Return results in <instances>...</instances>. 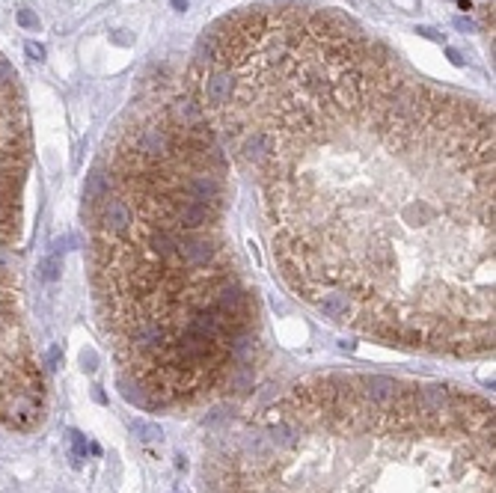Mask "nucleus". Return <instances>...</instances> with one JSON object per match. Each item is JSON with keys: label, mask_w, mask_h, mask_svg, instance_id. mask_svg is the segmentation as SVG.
Instances as JSON below:
<instances>
[{"label": "nucleus", "mask_w": 496, "mask_h": 493, "mask_svg": "<svg viewBox=\"0 0 496 493\" xmlns=\"http://www.w3.org/2000/svg\"><path fill=\"white\" fill-rule=\"evenodd\" d=\"M360 389H363V398L372 401L374 407H386L390 401L399 398L404 383L392 380V378H383V374H372V378H360Z\"/></svg>", "instance_id": "obj_2"}, {"label": "nucleus", "mask_w": 496, "mask_h": 493, "mask_svg": "<svg viewBox=\"0 0 496 493\" xmlns=\"http://www.w3.org/2000/svg\"><path fill=\"white\" fill-rule=\"evenodd\" d=\"M107 193H111V175H107L104 170H93L86 175V200L98 205Z\"/></svg>", "instance_id": "obj_3"}, {"label": "nucleus", "mask_w": 496, "mask_h": 493, "mask_svg": "<svg viewBox=\"0 0 496 493\" xmlns=\"http://www.w3.org/2000/svg\"><path fill=\"white\" fill-rule=\"evenodd\" d=\"M24 51H27L30 60H36V63H42V60H45V48H42V45H36V42H27V45H24Z\"/></svg>", "instance_id": "obj_8"}, {"label": "nucleus", "mask_w": 496, "mask_h": 493, "mask_svg": "<svg viewBox=\"0 0 496 493\" xmlns=\"http://www.w3.org/2000/svg\"><path fill=\"white\" fill-rule=\"evenodd\" d=\"M81 360H84V369H86V371H95V354H93V351H84Z\"/></svg>", "instance_id": "obj_11"}, {"label": "nucleus", "mask_w": 496, "mask_h": 493, "mask_svg": "<svg viewBox=\"0 0 496 493\" xmlns=\"http://www.w3.org/2000/svg\"><path fill=\"white\" fill-rule=\"evenodd\" d=\"M12 81H15V72H12V66H9L6 60H0V93H3V90H9V86H12Z\"/></svg>", "instance_id": "obj_7"}, {"label": "nucleus", "mask_w": 496, "mask_h": 493, "mask_svg": "<svg viewBox=\"0 0 496 493\" xmlns=\"http://www.w3.org/2000/svg\"><path fill=\"white\" fill-rule=\"evenodd\" d=\"M72 443H75V452H77V455H84V452H86V440H84L77 431H72Z\"/></svg>", "instance_id": "obj_10"}, {"label": "nucleus", "mask_w": 496, "mask_h": 493, "mask_svg": "<svg viewBox=\"0 0 496 493\" xmlns=\"http://www.w3.org/2000/svg\"><path fill=\"white\" fill-rule=\"evenodd\" d=\"M59 271H63V259H59L57 253H51L42 264H39V273H42V280H48V282L59 280Z\"/></svg>", "instance_id": "obj_4"}, {"label": "nucleus", "mask_w": 496, "mask_h": 493, "mask_svg": "<svg viewBox=\"0 0 496 493\" xmlns=\"http://www.w3.org/2000/svg\"><path fill=\"white\" fill-rule=\"evenodd\" d=\"M9 268H12V255L0 246V273H9Z\"/></svg>", "instance_id": "obj_9"}, {"label": "nucleus", "mask_w": 496, "mask_h": 493, "mask_svg": "<svg viewBox=\"0 0 496 493\" xmlns=\"http://www.w3.org/2000/svg\"><path fill=\"white\" fill-rule=\"evenodd\" d=\"M173 6L178 9V12H184V9H187V0H173Z\"/></svg>", "instance_id": "obj_13"}, {"label": "nucleus", "mask_w": 496, "mask_h": 493, "mask_svg": "<svg viewBox=\"0 0 496 493\" xmlns=\"http://www.w3.org/2000/svg\"><path fill=\"white\" fill-rule=\"evenodd\" d=\"M48 360H51V366L57 369V362H59V348H51V357H48Z\"/></svg>", "instance_id": "obj_12"}, {"label": "nucleus", "mask_w": 496, "mask_h": 493, "mask_svg": "<svg viewBox=\"0 0 496 493\" xmlns=\"http://www.w3.org/2000/svg\"><path fill=\"white\" fill-rule=\"evenodd\" d=\"M18 24L24 30H39V15H33L30 9H18Z\"/></svg>", "instance_id": "obj_6"}, {"label": "nucleus", "mask_w": 496, "mask_h": 493, "mask_svg": "<svg viewBox=\"0 0 496 493\" xmlns=\"http://www.w3.org/2000/svg\"><path fill=\"white\" fill-rule=\"evenodd\" d=\"M134 434H137L140 440H146V443L161 440V428L152 425V422H134Z\"/></svg>", "instance_id": "obj_5"}, {"label": "nucleus", "mask_w": 496, "mask_h": 493, "mask_svg": "<svg viewBox=\"0 0 496 493\" xmlns=\"http://www.w3.org/2000/svg\"><path fill=\"white\" fill-rule=\"evenodd\" d=\"M93 398H95V401H102V404H104V392H102V389H98V387H95V389H93Z\"/></svg>", "instance_id": "obj_14"}, {"label": "nucleus", "mask_w": 496, "mask_h": 493, "mask_svg": "<svg viewBox=\"0 0 496 493\" xmlns=\"http://www.w3.org/2000/svg\"><path fill=\"white\" fill-rule=\"evenodd\" d=\"M39 419V398L27 396L21 389L0 392V422L9 428L27 431Z\"/></svg>", "instance_id": "obj_1"}]
</instances>
